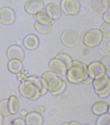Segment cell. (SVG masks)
Returning <instances> with one entry per match:
<instances>
[{"instance_id":"obj_1","label":"cell","mask_w":110,"mask_h":125,"mask_svg":"<svg viewBox=\"0 0 110 125\" xmlns=\"http://www.w3.org/2000/svg\"><path fill=\"white\" fill-rule=\"evenodd\" d=\"M40 79L44 87L54 96L62 93L66 88V83L57 74L51 70L44 72Z\"/></svg>"},{"instance_id":"obj_2","label":"cell","mask_w":110,"mask_h":125,"mask_svg":"<svg viewBox=\"0 0 110 125\" xmlns=\"http://www.w3.org/2000/svg\"><path fill=\"white\" fill-rule=\"evenodd\" d=\"M65 76L70 83H82L89 77L88 65L80 61L73 60L68 67Z\"/></svg>"},{"instance_id":"obj_3","label":"cell","mask_w":110,"mask_h":125,"mask_svg":"<svg viewBox=\"0 0 110 125\" xmlns=\"http://www.w3.org/2000/svg\"><path fill=\"white\" fill-rule=\"evenodd\" d=\"M73 59L70 55L65 53L57 54L48 62L50 70L60 76L66 75L68 67Z\"/></svg>"},{"instance_id":"obj_4","label":"cell","mask_w":110,"mask_h":125,"mask_svg":"<svg viewBox=\"0 0 110 125\" xmlns=\"http://www.w3.org/2000/svg\"><path fill=\"white\" fill-rule=\"evenodd\" d=\"M92 85L99 98H106L110 95V78L106 72H102L93 79Z\"/></svg>"},{"instance_id":"obj_5","label":"cell","mask_w":110,"mask_h":125,"mask_svg":"<svg viewBox=\"0 0 110 125\" xmlns=\"http://www.w3.org/2000/svg\"><path fill=\"white\" fill-rule=\"evenodd\" d=\"M103 36L97 28H88L82 31L80 35L81 42L88 47L97 46L102 41Z\"/></svg>"},{"instance_id":"obj_6","label":"cell","mask_w":110,"mask_h":125,"mask_svg":"<svg viewBox=\"0 0 110 125\" xmlns=\"http://www.w3.org/2000/svg\"><path fill=\"white\" fill-rule=\"evenodd\" d=\"M23 83L24 86L29 91L38 95L43 96L47 92V89L44 87L41 79L35 76H29Z\"/></svg>"},{"instance_id":"obj_7","label":"cell","mask_w":110,"mask_h":125,"mask_svg":"<svg viewBox=\"0 0 110 125\" xmlns=\"http://www.w3.org/2000/svg\"><path fill=\"white\" fill-rule=\"evenodd\" d=\"M60 42L63 45L68 48L77 45L80 40L78 32L73 29H65L61 33Z\"/></svg>"},{"instance_id":"obj_8","label":"cell","mask_w":110,"mask_h":125,"mask_svg":"<svg viewBox=\"0 0 110 125\" xmlns=\"http://www.w3.org/2000/svg\"><path fill=\"white\" fill-rule=\"evenodd\" d=\"M60 7L64 14L75 16L80 11V4L78 0H61Z\"/></svg>"},{"instance_id":"obj_9","label":"cell","mask_w":110,"mask_h":125,"mask_svg":"<svg viewBox=\"0 0 110 125\" xmlns=\"http://www.w3.org/2000/svg\"><path fill=\"white\" fill-rule=\"evenodd\" d=\"M16 19L14 10L10 7L3 6L0 8V21L4 25L12 24Z\"/></svg>"},{"instance_id":"obj_10","label":"cell","mask_w":110,"mask_h":125,"mask_svg":"<svg viewBox=\"0 0 110 125\" xmlns=\"http://www.w3.org/2000/svg\"><path fill=\"white\" fill-rule=\"evenodd\" d=\"M6 55L9 60H17L22 61L24 58V52L23 49L16 44L10 45L6 50Z\"/></svg>"},{"instance_id":"obj_11","label":"cell","mask_w":110,"mask_h":125,"mask_svg":"<svg viewBox=\"0 0 110 125\" xmlns=\"http://www.w3.org/2000/svg\"><path fill=\"white\" fill-rule=\"evenodd\" d=\"M44 8V3L42 0H27L24 4V10L32 15Z\"/></svg>"},{"instance_id":"obj_12","label":"cell","mask_w":110,"mask_h":125,"mask_svg":"<svg viewBox=\"0 0 110 125\" xmlns=\"http://www.w3.org/2000/svg\"><path fill=\"white\" fill-rule=\"evenodd\" d=\"M32 16L36 21L41 25L45 26L53 25L54 22V20L49 16L44 8L41 11L33 15Z\"/></svg>"},{"instance_id":"obj_13","label":"cell","mask_w":110,"mask_h":125,"mask_svg":"<svg viewBox=\"0 0 110 125\" xmlns=\"http://www.w3.org/2000/svg\"><path fill=\"white\" fill-rule=\"evenodd\" d=\"M88 71L90 77L93 79L98 74L106 72L105 69L101 62L99 61H93L88 64Z\"/></svg>"},{"instance_id":"obj_14","label":"cell","mask_w":110,"mask_h":125,"mask_svg":"<svg viewBox=\"0 0 110 125\" xmlns=\"http://www.w3.org/2000/svg\"><path fill=\"white\" fill-rule=\"evenodd\" d=\"M23 45L24 47L29 50L36 49L39 43L38 37L34 34H29L26 35L23 40Z\"/></svg>"},{"instance_id":"obj_15","label":"cell","mask_w":110,"mask_h":125,"mask_svg":"<svg viewBox=\"0 0 110 125\" xmlns=\"http://www.w3.org/2000/svg\"><path fill=\"white\" fill-rule=\"evenodd\" d=\"M46 12L49 16L53 20H56L60 18L61 10L60 6L54 2H49L44 7Z\"/></svg>"},{"instance_id":"obj_16","label":"cell","mask_w":110,"mask_h":125,"mask_svg":"<svg viewBox=\"0 0 110 125\" xmlns=\"http://www.w3.org/2000/svg\"><path fill=\"white\" fill-rule=\"evenodd\" d=\"M26 125H42L43 118L42 115L35 112H30L24 117Z\"/></svg>"},{"instance_id":"obj_17","label":"cell","mask_w":110,"mask_h":125,"mask_svg":"<svg viewBox=\"0 0 110 125\" xmlns=\"http://www.w3.org/2000/svg\"><path fill=\"white\" fill-rule=\"evenodd\" d=\"M108 106V104L104 101L98 100L93 103L91 106V110L94 115L98 116L107 113Z\"/></svg>"},{"instance_id":"obj_18","label":"cell","mask_w":110,"mask_h":125,"mask_svg":"<svg viewBox=\"0 0 110 125\" xmlns=\"http://www.w3.org/2000/svg\"><path fill=\"white\" fill-rule=\"evenodd\" d=\"M18 90L23 97L31 101H35L39 98V96L27 90L23 85L22 83H20L18 86Z\"/></svg>"},{"instance_id":"obj_19","label":"cell","mask_w":110,"mask_h":125,"mask_svg":"<svg viewBox=\"0 0 110 125\" xmlns=\"http://www.w3.org/2000/svg\"><path fill=\"white\" fill-rule=\"evenodd\" d=\"M7 68L10 73L16 74L23 69V64L21 61L19 60H9L7 63Z\"/></svg>"},{"instance_id":"obj_20","label":"cell","mask_w":110,"mask_h":125,"mask_svg":"<svg viewBox=\"0 0 110 125\" xmlns=\"http://www.w3.org/2000/svg\"><path fill=\"white\" fill-rule=\"evenodd\" d=\"M8 106L11 114H17L20 109L18 99L15 95H11L8 98Z\"/></svg>"},{"instance_id":"obj_21","label":"cell","mask_w":110,"mask_h":125,"mask_svg":"<svg viewBox=\"0 0 110 125\" xmlns=\"http://www.w3.org/2000/svg\"><path fill=\"white\" fill-rule=\"evenodd\" d=\"M91 7L92 10L97 14H103L106 11L102 5L101 0H92Z\"/></svg>"},{"instance_id":"obj_22","label":"cell","mask_w":110,"mask_h":125,"mask_svg":"<svg viewBox=\"0 0 110 125\" xmlns=\"http://www.w3.org/2000/svg\"><path fill=\"white\" fill-rule=\"evenodd\" d=\"M0 113L2 116H7L11 114L8 106V99H3L0 100Z\"/></svg>"},{"instance_id":"obj_23","label":"cell","mask_w":110,"mask_h":125,"mask_svg":"<svg viewBox=\"0 0 110 125\" xmlns=\"http://www.w3.org/2000/svg\"><path fill=\"white\" fill-rule=\"evenodd\" d=\"M99 30L103 38H110V22L104 21L101 24Z\"/></svg>"},{"instance_id":"obj_24","label":"cell","mask_w":110,"mask_h":125,"mask_svg":"<svg viewBox=\"0 0 110 125\" xmlns=\"http://www.w3.org/2000/svg\"><path fill=\"white\" fill-rule=\"evenodd\" d=\"M34 27L35 30L39 33L45 34L49 33L53 28V25L45 26L41 25L37 21H35L34 23Z\"/></svg>"},{"instance_id":"obj_25","label":"cell","mask_w":110,"mask_h":125,"mask_svg":"<svg viewBox=\"0 0 110 125\" xmlns=\"http://www.w3.org/2000/svg\"><path fill=\"white\" fill-rule=\"evenodd\" d=\"M110 122V115L106 113L98 116L95 122V125H108Z\"/></svg>"},{"instance_id":"obj_26","label":"cell","mask_w":110,"mask_h":125,"mask_svg":"<svg viewBox=\"0 0 110 125\" xmlns=\"http://www.w3.org/2000/svg\"><path fill=\"white\" fill-rule=\"evenodd\" d=\"M99 61L102 63L103 65L106 72H110V55H106L103 56L100 58Z\"/></svg>"},{"instance_id":"obj_27","label":"cell","mask_w":110,"mask_h":125,"mask_svg":"<svg viewBox=\"0 0 110 125\" xmlns=\"http://www.w3.org/2000/svg\"><path fill=\"white\" fill-rule=\"evenodd\" d=\"M29 76V75L27 71L23 68L16 74L17 80L20 83L23 82L24 81H25Z\"/></svg>"},{"instance_id":"obj_28","label":"cell","mask_w":110,"mask_h":125,"mask_svg":"<svg viewBox=\"0 0 110 125\" xmlns=\"http://www.w3.org/2000/svg\"><path fill=\"white\" fill-rule=\"evenodd\" d=\"M11 125H26L24 119L21 117H18L12 120Z\"/></svg>"},{"instance_id":"obj_29","label":"cell","mask_w":110,"mask_h":125,"mask_svg":"<svg viewBox=\"0 0 110 125\" xmlns=\"http://www.w3.org/2000/svg\"><path fill=\"white\" fill-rule=\"evenodd\" d=\"M33 110L34 112H35L37 113L38 114H42L45 110L44 107L42 106V105H34L33 107Z\"/></svg>"},{"instance_id":"obj_30","label":"cell","mask_w":110,"mask_h":125,"mask_svg":"<svg viewBox=\"0 0 110 125\" xmlns=\"http://www.w3.org/2000/svg\"><path fill=\"white\" fill-rule=\"evenodd\" d=\"M102 18L104 21L110 22V9L107 10L102 14Z\"/></svg>"},{"instance_id":"obj_31","label":"cell","mask_w":110,"mask_h":125,"mask_svg":"<svg viewBox=\"0 0 110 125\" xmlns=\"http://www.w3.org/2000/svg\"><path fill=\"white\" fill-rule=\"evenodd\" d=\"M101 2L103 6L106 10L110 9V0H101Z\"/></svg>"},{"instance_id":"obj_32","label":"cell","mask_w":110,"mask_h":125,"mask_svg":"<svg viewBox=\"0 0 110 125\" xmlns=\"http://www.w3.org/2000/svg\"><path fill=\"white\" fill-rule=\"evenodd\" d=\"M93 80L92 78H91V77H89L87 79H86L82 83L83 84H86V85H88V84H90L91 83H92V82H93Z\"/></svg>"},{"instance_id":"obj_33","label":"cell","mask_w":110,"mask_h":125,"mask_svg":"<svg viewBox=\"0 0 110 125\" xmlns=\"http://www.w3.org/2000/svg\"><path fill=\"white\" fill-rule=\"evenodd\" d=\"M69 125H81V124L77 121H72L69 123Z\"/></svg>"},{"instance_id":"obj_34","label":"cell","mask_w":110,"mask_h":125,"mask_svg":"<svg viewBox=\"0 0 110 125\" xmlns=\"http://www.w3.org/2000/svg\"><path fill=\"white\" fill-rule=\"evenodd\" d=\"M27 113H27L26 111L25 110H24V109H21V110H20V111H19V114H20L21 116H24V117H25V116L27 115Z\"/></svg>"},{"instance_id":"obj_35","label":"cell","mask_w":110,"mask_h":125,"mask_svg":"<svg viewBox=\"0 0 110 125\" xmlns=\"http://www.w3.org/2000/svg\"><path fill=\"white\" fill-rule=\"evenodd\" d=\"M69 122H66L62 123L60 125H69Z\"/></svg>"},{"instance_id":"obj_36","label":"cell","mask_w":110,"mask_h":125,"mask_svg":"<svg viewBox=\"0 0 110 125\" xmlns=\"http://www.w3.org/2000/svg\"><path fill=\"white\" fill-rule=\"evenodd\" d=\"M107 113L110 115V104L109 105V106H108V108Z\"/></svg>"},{"instance_id":"obj_37","label":"cell","mask_w":110,"mask_h":125,"mask_svg":"<svg viewBox=\"0 0 110 125\" xmlns=\"http://www.w3.org/2000/svg\"><path fill=\"white\" fill-rule=\"evenodd\" d=\"M83 125H89V124H84Z\"/></svg>"},{"instance_id":"obj_38","label":"cell","mask_w":110,"mask_h":125,"mask_svg":"<svg viewBox=\"0 0 110 125\" xmlns=\"http://www.w3.org/2000/svg\"><path fill=\"white\" fill-rule=\"evenodd\" d=\"M108 125H110V123H109V124Z\"/></svg>"}]
</instances>
